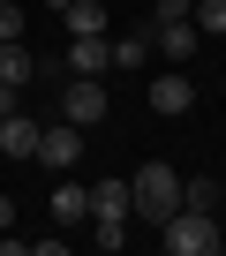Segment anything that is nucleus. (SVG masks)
<instances>
[{"label":"nucleus","instance_id":"1","mask_svg":"<svg viewBox=\"0 0 226 256\" xmlns=\"http://www.w3.org/2000/svg\"><path fill=\"white\" fill-rule=\"evenodd\" d=\"M128 211H136V218H151V226H158L166 211H181V174H174L166 158L136 166V174H128Z\"/></svg>","mask_w":226,"mask_h":256},{"label":"nucleus","instance_id":"2","mask_svg":"<svg viewBox=\"0 0 226 256\" xmlns=\"http://www.w3.org/2000/svg\"><path fill=\"white\" fill-rule=\"evenodd\" d=\"M158 241H166V256H218V248H226L218 218H211V211H188V204L158 218Z\"/></svg>","mask_w":226,"mask_h":256},{"label":"nucleus","instance_id":"3","mask_svg":"<svg viewBox=\"0 0 226 256\" xmlns=\"http://www.w3.org/2000/svg\"><path fill=\"white\" fill-rule=\"evenodd\" d=\"M46 174H76V158H83V128L76 120H53V128H38V151H30Z\"/></svg>","mask_w":226,"mask_h":256},{"label":"nucleus","instance_id":"4","mask_svg":"<svg viewBox=\"0 0 226 256\" xmlns=\"http://www.w3.org/2000/svg\"><path fill=\"white\" fill-rule=\"evenodd\" d=\"M144 106H151V113H166V120H181V113L196 106V83H188L181 68H166V76H151V90H144Z\"/></svg>","mask_w":226,"mask_h":256},{"label":"nucleus","instance_id":"5","mask_svg":"<svg viewBox=\"0 0 226 256\" xmlns=\"http://www.w3.org/2000/svg\"><path fill=\"white\" fill-rule=\"evenodd\" d=\"M60 120H76V128L106 120V83H98V76H68V98H60Z\"/></svg>","mask_w":226,"mask_h":256},{"label":"nucleus","instance_id":"6","mask_svg":"<svg viewBox=\"0 0 226 256\" xmlns=\"http://www.w3.org/2000/svg\"><path fill=\"white\" fill-rule=\"evenodd\" d=\"M30 151H38V120H30V113H0V158L23 166Z\"/></svg>","mask_w":226,"mask_h":256},{"label":"nucleus","instance_id":"7","mask_svg":"<svg viewBox=\"0 0 226 256\" xmlns=\"http://www.w3.org/2000/svg\"><path fill=\"white\" fill-rule=\"evenodd\" d=\"M113 68V53H106V30H90V38H68V76H106Z\"/></svg>","mask_w":226,"mask_h":256},{"label":"nucleus","instance_id":"8","mask_svg":"<svg viewBox=\"0 0 226 256\" xmlns=\"http://www.w3.org/2000/svg\"><path fill=\"white\" fill-rule=\"evenodd\" d=\"M106 53H113V68H121V76H136V68L151 60V23H136L128 38H106Z\"/></svg>","mask_w":226,"mask_h":256},{"label":"nucleus","instance_id":"9","mask_svg":"<svg viewBox=\"0 0 226 256\" xmlns=\"http://www.w3.org/2000/svg\"><path fill=\"white\" fill-rule=\"evenodd\" d=\"M53 218H60V226H83V218H90V188H83V181H53Z\"/></svg>","mask_w":226,"mask_h":256},{"label":"nucleus","instance_id":"10","mask_svg":"<svg viewBox=\"0 0 226 256\" xmlns=\"http://www.w3.org/2000/svg\"><path fill=\"white\" fill-rule=\"evenodd\" d=\"M90 218H136L128 211V181H90Z\"/></svg>","mask_w":226,"mask_h":256},{"label":"nucleus","instance_id":"11","mask_svg":"<svg viewBox=\"0 0 226 256\" xmlns=\"http://www.w3.org/2000/svg\"><path fill=\"white\" fill-rule=\"evenodd\" d=\"M181 204H188V211H218V204H226V188H218L211 174H181Z\"/></svg>","mask_w":226,"mask_h":256},{"label":"nucleus","instance_id":"12","mask_svg":"<svg viewBox=\"0 0 226 256\" xmlns=\"http://www.w3.org/2000/svg\"><path fill=\"white\" fill-rule=\"evenodd\" d=\"M30 76H38V60L23 53V38H16V46H0V83H16V90H23Z\"/></svg>","mask_w":226,"mask_h":256},{"label":"nucleus","instance_id":"13","mask_svg":"<svg viewBox=\"0 0 226 256\" xmlns=\"http://www.w3.org/2000/svg\"><path fill=\"white\" fill-rule=\"evenodd\" d=\"M98 248H128V218H83Z\"/></svg>","mask_w":226,"mask_h":256},{"label":"nucleus","instance_id":"14","mask_svg":"<svg viewBox=\"0 0 226 256\" xmlns=\"http://www.w3.org/2000/svg\"><path fill=\"white\" fill-rule=\"evenodd\" d=\"M188 16H196V30H211V38H226V0H196Z\"/></svg>","mask_w":226,"mask_h":256},{"label":"nucleus","instance_id":"15","mask_svg":"<svg viewBox=\"0 0 226 256\" xmlns=\"http://www.w3.org/2000/svg\"><path fill=\"white\" fill-rule=\"evenodd\" d=\"M23 38V0H0V46Z\"/></svg>","mask_w":226,"mask_h":256},{"label":"nucleus","instance_id":"16","mask_svg":"<svg viewBox=\"0 0 226 256\" xmlns=\"http://www.w3.org/2000/svg\"><path fill=\"white\" fill-rule=\"evenodd\" d=\"M196 0H151V16H188Z\"/></svg>","mask_w":226,"mask_h":256},{"label":"nucleus","instance_id":"17","mask_svg":"<svg viewBox=\"0 0 226 256\" xmlns=\"http://www.w3.org/2000/svg\"><path fill=\"white\" fill-rule=\"evenodd\" d=\"M16 226V196H0V234H8Z\"/></svg>","mask_w":226,"mask_h":256},{"label":"nucleus","instance_id":"18","mask_svg":"<svg viewBox=\"0 0 226 256\" xmlns=\"http://www.w3.org/2000/svg\"><path fill=\"white\" fill-rule=\"evenodd\" d=\"M0 113H16V83H0Z\"/></svg>","mask_w":226,"mask_h":256}]
</instances>
